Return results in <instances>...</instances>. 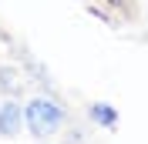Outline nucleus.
Listing matches in <instances>:
<instances>
[{
    "instance_id": "nucleus-1",
    "label": "nucleus",
    "mask_w": 148,
    "mask_h": 144,
    "mask_svg": "<svg viewBox=\"0 0 148 144\" xmlns=\"http://www.w3.org/2000/svg\"><path fill=\"white\" fill-rule=\"evenodd\" d=\"M67 127V107L54 94H34L24 101V131L37 141L57 137Z\"/></svg>"
},
{
    "instance_id": "nucleus-4",
    "label": "nucleus",
    "mask_w": 148,
    "mask_h": 144,
    "mask_svg": "<svg viewBox=\"0 0 148 144\" xmlns=\"http://www.w3.org/2000/svg\"><path fill=\"white\" fill-rule=\"evenodd\" d=\"M20 87H24L20 71L14 67V64H0V94H3V97H17Z\"/></svg>"
},
{
    "instance_id": "nucleus-3",
    "label": "nucleus",
    "mask_w": 148,
    "mask_h": 144,
    "mask_svg": "<svg viewBox=\"0 0 148 144\" xmlns=\"http://www.w3.org/2000/svg\"><path fill=\"white\" fill-rule=\"evenodd\" d=\"M88 117H91V124H98L101 131H114V127H118V111L111 107L108 101L88 104Z\"/></svg>"
},
{
    "instance_id": "nucleus-2",
    "label": "nucleus",
    "mask_w": 148,
    "mask_h": 144,
    "mask_svg": "<svg viewBox=\"0 0 148 144\" xmlns=\"http://www.w3.org/2000/svg\"><path fill=\"white\" fill-rule=\"evenodd\" d=\"M24 131V101L3 97L0 101V137H14Z\"/></svg>"
}]
</instances>
